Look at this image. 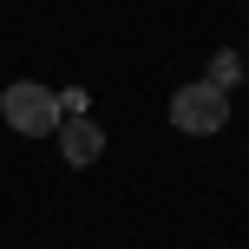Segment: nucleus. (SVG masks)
Here are the masks:
<instances>
[{"mask_svg":"<svg viewBox=\"0 0 249 249\" xmlns=\"http://www.w3.org/2000/svg\"><path fill=\"white\" fill-rule=\"evenodd\" d=\"M0 118L20 138H53L59 131V92H46L39 79H20V86L0 92Z\"/></svg>","mask_w":249,"mask_h":249,"instance_id":"nucleus-1","label":"nucleus"},{"mask_svg":"<svg viewBox=\"0 0 249 249\" xmlns=\"http://www.w3.org/2000/svg\"><path fill=\"white\" fill-rule=\"evenodd\" d=\"M171 124H177V131H197V138L223 131V124H230V92H223V86H210V79L184 86V92L171 99Z\"/></svg>","mask_w":249,"mask_h":249,"instance_id":"nucleus-2","label":"nucleus"},{"mask_svg":"<svg viewBox=\"0 0 249 249\" xmlns=\"http://www.w3.org/2000/svg\"><path fill=\"white\" fill-rule=\"evenodd\" d=\"M59 151H66V164H99V151H105V131L92 118H59Z\"/></svg>","mask_w":249,"mask_h":249,"instance_id":"nucleus-3","label":"nucleus"},{"mask_svg":"<svg viewBox=\"0 0 249 249\" xmlns=\"http://www.w3.org/2000/svg\"><path fill=\"white\" fill-rule=\"evenodd\" d=\"M236 79H243V59H236V53H216V59H210V86H236Z\"/></svg>","mask_w":249,"mask_h":249,"instance_id":"nucleus-4","label":"nucleus"},{"mask_svg":"<svg viewBox=\"0 0 249 249\" xmlns=\"http://www.w3.org/2000/svg\"><path fill=\"white\" fill-rule=\"evenodd\" d=\"M59 118H86V92H79V86L59 92Z\"/></svg>","mask_w":249,"mask_h":249,"instance_id":"nucleus-5","label":"nucleus"}]
</instances>
